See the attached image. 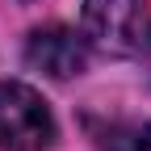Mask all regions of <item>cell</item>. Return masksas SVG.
<instances>
[{
    "mask_svg": "<svg viewBox=\"0 0 151 151\" xmlns=\"http://www.w3.org/2000/svg\"><path fill=\"white\" fill-rule=\"evenodd\" d=\"M84 38L105 55H147L151 50V9L143 0H84Z\"/></svg>",
    "mask_w": 151,
    "mask_h": 151,
    "instance_id": "cell-1",
    "label": "cell"
},
{
    "mask_svg": "<svg viewBox=\"0 0 151 151\" xmlns=\"http://www.w3.org/2000/svg\"><path fill=\"white\" fill-rule=\"evenodd\" d=\"M55 122L29 84L0 80V151H50Z\"/></svg>",
    "mask_w": 151,
    "mask_h": 151,
    "instance_id": "cell-2",
    "label": "cell"
},
{
    "mask_svg": "<svg viewBox=\"0 0 151 151\" xmlns=\"http://www.w3.org/2000/svg\"><path fill=\"white\" fill-rule=\"evenodd\" d=\"M25 59H29V67L46 71L50 80H71V76L84 71L88 50H84V38L76 29H67V25H42V29L29 34Z\"/></svg>",
    "mask_w": 151,
    "mask_h": 151,
    "instance_id": "cell-3",
    "label": "cell"
},
{
    "mask_svg": "<svg viewBox=\"0 0 151 151\" xmlns=\"http://www.w3.org/2000/svg\"><path fill=\"white\" fill-rule=\"evenodd\" d=\"M134 151H151V122H147L139 134H134Z\"/></svg>",
    "mask_w": 151,
    "mask_h": 151,
    "instance_id": "cell-4",
    "label": "cell"
}]
</instances>
